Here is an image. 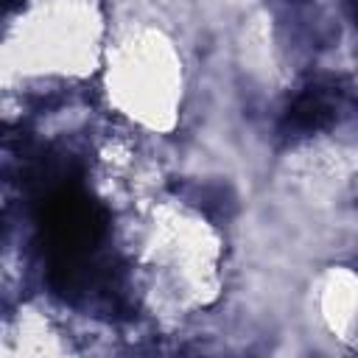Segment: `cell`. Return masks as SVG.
<instances>
[{
	"instance_id": "cell-1",
	"label": "cell",
	"mask_w": 358,
	"mask_h": 358,
	"mask_svg": "<svg viewBox=\"0 0 358 358\" xmlns=\"http://www.w3.org/2000/svg\"><path fill=\"white\" fill-rule=\"evenodd\" d=\"M355 20H358V0H355Z\"/></svg>"
}]
</instances>
